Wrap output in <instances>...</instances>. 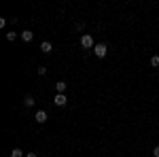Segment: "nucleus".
I'll return each mask as SVG.
<instances>
[{
	"label": "nucleus",
	"mask_w": 159,
	"mask_h": 157,
	"mask_svg": "<svg viewBox=\"0 0 159 157\" xmlns=\"http://www.w3.org/2000/svg\"><path fill=\"white\" fill-rule=\"evenodd\" d=\"M93 53H96L98 58H106V53H108V47H106L104 43H98V45L93 47Z\"/></svg>",
	"instance_id": "obj_2"
},
{
	"label": "nucleus",
	"mask_w": 159,
	"mask_h": 157,
	"mask_svg": "<svg viewBox=\"0 0 159 157\" xmlns=\"http://www.w3.org/2000/svg\"><path fill=\"white\" fill-rule=\"evenodd\" d=\"M34 119L38 121V123H47V110H36V117Z\"/></svg>",
	"instance_id": "obj_3"
},
{
	"label": "nucleus",
	"mask_w": 159,
	"mask_h": 157,
	"mask_svg": "<svg viewBox=\"0 0 159 157\" xmlns=\"http://www.w3.org/2000/svg\"><path fill=\"white\" fill-rule=\"evenodd\" d=\"M66 87H68V85L64 83V81H57V83H55V91H57V94H64Z\"/></svg>",
	"instance_id": "obj_8"
},
{
	"label": "nucleus",
	"mask_w": 159,
	"mask_h": 157,
	"mask_svg": "<svg viewBox=\"0 0 159 157\" xmlns=\"http://www.w3.org/2000/svg\"><path fill=\"white\" fill-rule=\"evenodd\" d=\"M151 66H153V68L159 66V55H153V58H151Z\"/></svg>",
	"instance_id": "obj_10"
},
{
	"label": "nucleus",
	"mask_w": 159,
	"mask_h": 157,
	"mask_svg": "<svg viewBox=\"0 0 159 157\" xmlns=\"http://www.w3.org/2000/svg\"><path fill=\"white\" fill-rule=\"evenodd\" d=\"M19 36H21V40H24V43H30V40H32V38H34V34H32V32H30V30H24V32H21V34H19Z\"/></svg>",
	"instance_id": "obj_6"
},
{
	"label": "nucleus",
	"mask_w": 159,
	"mask_h": 157,
	"mask_svg": "<svg viewBox=\"0 0 159 157\" xmlns=\"http://www.w3.org/2000/svg\"><path fill=\"white\" fill-rule=\"evenodd\" d=\"M25 157H38V155H36V153H28Z\"/></svg>",
	"instance_id": "obj_14"
},
{
	"label": "nucleus",
	"mask_w": 159,
	"mask_h": 157,
	"mask_svg": "<svg viewBox=\"0 0 159 157\" xmlns=\"http://www.w3.org/2000/svg\"><path fill=\"white\" fill-rule=\"evenodd\" d=\"M38 74L45 76V74H47V68H45V66H38Z\"/></svg>",
	"instance_id": "obj_12"
},
{
	"label": "nucleus",
	"mask_w": 159,
	"mask_h": 157,
	"mask_svg": "<svg viewBox=\"0 0 159 157\" xmlns=\"http://www.w3.org/2000/svg\"><path fill=\"white\" fill-rule=\"evenodd\" d=\"M40 51H43V53H51V51H53V45H51L49 40H43V43H40Z\"/></svg>",
	"instance_id": "obj_4"
},
{
	"label": "nucleus",
	"mask_w": 159,
	"mask_h": 157,
	"mask_svg": "<svg viewBox=\"0 0 159 157\" xmlns=\"http://www.w3.org/2000/svg\"><path fill=\"white\" fill-rule=\"evenodd\" d=\"M81 47H83V49H93V47H96L93 36H91V34H83V36H81Z\"/></svg>",
	"instance_id": "obj_1"
},
{
	"label": "nucleus",
	"mask_w": 159,
	"mask_h": 157,
	"mask_svg": "<svg viewBox=\"0 0 159 157\" xmlns=\"http://www.w3.org/2000/svg\"><path fill=\"white\" fill-rule=\"evenodd\" d=\"M153 157H159V145L155 146V149H153Z\"/></svg>",
	"instance_id": "obj_13"
},
{
	"label": "nucleus",
	"mask_w": 159,
	"mask_h": 157,
	"mask_svg": "<svg viewBox=\"0 0 159 157\" xmlns=\"http://www.w3.org/2000/svg\"><path fill=\"white\" fill-rule=\"evenodd\" d=\"M55 104H57V106H66V104H68L66 94H57V96H55Z\"/></svg>",
	"instance_id": "obj_5"
},
{
	"label": "nucleus",
	"mask_w": 159,
	"mask_h": 157,
	"mask_svg": "<svg viewBox=\"0 0 159 157\" xmlns=\"http://www.w3.org/2000/svg\"><path fill=\"white\" fill-rule=\"evenodd\" d=\"M34 104H36V102H34V98H32V96H25L24 98V106H25V109H32Z\"/></svg>",
	"instance_id": "obj_7"
},
{
	"label": "nucleus",
	"mask_w": 159,
	"mask_h": 157,
	"mask_svg": "<svg viewBox=\"0 0 159 157\" xmlns=\"http://www.w3.org/2000/svg\"><path fill=\"white\" fill-rule=\"evenodd\" d=\"M15 38H17V32H7V40H9V43H13V40H15Z\"/></svg>",
	"instance_id": "obj_9"
},
{
	"label": "nucleus",
	"mask_w": 159,
	"mask_h": 157,
	"mask_svg": "<svg viewBox=\"0 0 159 157\" xmlns=\"http://www.w3.org/2000/svg\"><path fill=\"white\" fill-rule=\"evenodd\" d=\"M21 155H24V151H21V149H13L11 157H21Z\"/></svg>",
	"instance_id": "obj_11"
}]
</instances>
